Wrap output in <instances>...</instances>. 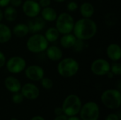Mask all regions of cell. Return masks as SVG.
I'll use <instances>...</instances> for the list:
<instances>
[{
	"instance_id": "obj_41",
	"label": "cell",
	"mask_w": 121,
	"mask_h": 120,
	"mask_svg": "<svg viewBox=\"0 0 121 120\" xmlns=\"http://www.w3.org/2000/svg\"><path fill=\"white\" fill-rule=\"evenodd\" d=\"M10 120H17L16 118H14V117H13V118H11V119Z\"/></svg>"
},
{
	"instance_id": "obj_7",
	"label": "cell",
	"mask_w": 121,
	"mask_h": 120,
	"mask_svg": "<svg viewBox=\"0 0 121 120\" xmlns=\"http://www.w3.org/2000/svg\"><path fill=\"white\" fill-rule=\"evenodd\" d=\"M82 120H98L100 115L99 107L95 102H88L82 106L79 111Z\"/></svg>"
},
{
	"instance_id": "obj_25",
	"label": "cell",
	"mask_w": 121,
	"mask_h": 120,
	"mask_svg": "<svg viewBox=\"0 0 121 120\" xmlns=\"http://www.w3.org/2000/svg\"><path fill=\"white\" fill-rule=\"evenodd\" d=\"M110 71L114 74V76H121V64L118 62H114L111 65Z\"/></svg>"
},
{
	"instance_id": "obj_1",
	"label": "cell",
	"mask_w": 121,
	"mask_h": 120,
	"mask_svg": "<svg viewBox=\"0 0 121 120\" xmlns=\"http://www.w3.org/2000/svg\"><path fill=\"white\" fill-rule=\"evenodd\" d=\"M98 30L96 23L91 18H82L74 23L73 34L77 39L88 40L94 37Z\"/></svg>"
},
{
	"instance_id": "obj_3",
	"label": "cell",
	"mask_w": 121,
	"mask_h": 120,
	"mask_svg": "<svg viewBox=\"0 0 121 120\" xmlns=\"http://www.w3.org/2000/svg\"><path fill=\"white\" fill-rule=\"evenodd\" d=\"M48 46V41L46 40L43 35L40 33L33 34L28 37L26 42L27 50L30 52L35 54L45 52Z\"/></svg>"
},
{
	"instance_id": "obj_39",
	"label": "cell",
	"mask_w": 121,
	"mask_h": 120,
	"mask_svg": "<svg viewBox=\"0 0 121 120\" xmlns=\"http://www.w3.org/2000/svg\"><path fill=\"white\" fill-rule=\"evenodd\" d=\"M3 19H4V13H3L2 10L0 8V23L2 21Z\"/></svg>"
},
{
	"instance_id": "obj_29",
	"label": "cell",
	"mask_w": 121,
	"mask_h": 120,
	"mask_svg": "<svg viewBox=\"0 0 121 120\" xmlns=\"http://www.w3.org/2000/svg\"><path fill=\"white\" fill-rule=\"evenodd\" d=\"M38 4L41 8L50 6L51 4V0H38Z\"/></svg>"
},
{
	"instance_id": "obj_27",
	"label": "cell",
	"mask_w": 121,
	"mask_h": 120,
	"mask_svg": "<svg viewBox=\"0 0 121 120\" xmlns=\"http://www.w3.org/2000/svg\"><path fill=\"white\" fill-rule=\"evenodd\" d=\"M84 47V40H79V39H77L74 46L72 47V48L77 52H82L83 50Z\"/></svg>"
},
{
	"instance_id": "obj_6",
	"label": "cell",
	"mask_w": 121,
	"mask_h": 120,
	"mask_svg": "<svg viewBox=\"0 0 121 120\" xmlns=\"http://www.w3.org/2000/svg\"><path fill=\"white\" fill-rule=\"evenodd\" d=\"M101 100L106 108L111 110H116L121 106V91L117 89H108L102 93Z\"/></svg>"
},
{
	"instance_id": "obj_34",
	"label": "cell",
	"mask_w": 121,
	"mask_h": 120,
	"mask_svg": "<svg viewBox=\"0 0 121 120\" xmlns=\"http://www.w3.org/2000/svg\"><path fill=\"white\" fill-rule=\"evenodd\" d=\"M67 118H68V117L67 115H65V114H62L60 115L57 116L54 119V120H67Z\"/></svg>"
},
{
	"instance_id": "obj_19",
	"label": "cell",
	"mask_w": 121,
	"mask_h": 120,
	"mask_svg": "<svg viewBox=\"0 0 121 120\" xmlns=\"http://www.w3.org/2000/svg\"><path fill=\"white\" fill-rule=\"evenodd\" d=\"M94 11V6L90 2H84L79 6V12L83 18H91Z\"/></svg>"
},
{
	"instance_id": "obj_16",
	"label": "cell",
	"mask_w": 121,
	"mask_h": 120,
	"mask_svg": "<svg viewBox=\"0 0 121 120\" xmlns=\"http://www.w3.org/2000/svg\"><path fill=\"white\" fill-rule=\"evenodd\" d=\"M45 52L48 58L52 62H59L63 58L62 50L56 45L48 46Z\"/></svg>"
},
{
	"instance_id": "obj_26",
	"label": "cell",
	"mask_w": 121,
	"mask_h": 120,
	"mask_svg": "<svg viewBox=\"0 0 121 120\" xmlns=\"http://www.w3.org/2000/svg\"><path fill=\"white\" fill-rule=\"evenodd\" d=\"M11 100L12 102L15 104H20L21 103L23 100H24V97L22 95V93L19 91V92H16L13 93L12 97H11Z\"/></svg>"
},
{
	"instance_id": "obj_30",
	"label": "cell",
	"mask_w": 121,
	"mask_h": 120,
	"mask_svg": "<svg viewBox=\"0 0 121 120\" xmlns=\"http://www.w3.org/2000/svg\"><path fill=\"white\" fill-rule=\"evenodd\" d=\"M22 0H10L9 4L10 6L14 7V8H17L19 7L22 5Z\"/></svg>"
},
{
	"instance_id": "obj_17",
	"label": "cell",
	"mask_w": 121,
	"mask_h": 120,
	"mask_svg": "<svg viewBox=\"0 0 121 120\" xmlns=\"http://www.w3.org/2000/svg\"><path fill=\"white\" fill-rule=\"evenodd\" d=\"M40 13L41 15V18L45 22L55 21V20L57 17V15H58L57 11L50 6H48V7L41 8Z\"/></svg>"
},
{
	"instance_id": "obj_5",
	"label": "cell",
	"mask_w": 121,
	"mask_h": 120,
	"mask_svg": "<svg viewBox=\"0 0 121 120\" xmlns=\"http://www.w3.org/2000/svg\"><path fill=\"white\" fill-rule=\"evenodd\" d=\"M75 21L73 16L67 12H63L57 15L55 20V28L60 34L65 35L71 33L73 30Z\"/></svg>"
},
{
	"instance_id": "obj_32",
	"label": "cell",
	"mask_w": 121,
	"mask_h": 120,
	"mask_svg": "<svg viewBox=\"0 0 121 120\" xmlns=\"http://www.w3.org/2000/svg\"><path fill=\"white\" fill-rule=\"evenodd\" d=\"M105 120H120V118L116 114L111 113V114H109L108 115H107Z\"/></svg>"
},
{
	"instance_id": "obj_2",
	"label": "cell",
	"mask_w": 121,
	"mask_h": 120,
	"mask_svg": "<svg viewBox=\"0 0 121 120\" xmlns=\"http://www.w3.org/2000/svg\"><path fill=\"white\" fill-rule=\"evenodd\" d=\"M79 69L78 62L72 57L62 58L60 60L57 70L58 74L64 78H71L75 76Z\"/></svg>"
},
{
	"instance_id": "obj_14",
	"label": "cell",
	"mask_w": 121,
	"mask_h": 120,
	"mask_svg": "<svg viewBox=\"0 0 121 120\" xmlns=\"http://www.w3.org/2000/svg\"><path fill=\"white\" fill-rule=\"evenodd\" d=\"M106 55L113 62H118L121 58V46L117 43H111L106 48Z\"/></svg>"
},
{
	"instance_id": "obj_13",
	"label": "cell",
	"mask_w": 121,
	"mask_h": 120,
	"mask_svg": "<svg viewBox=\"0 0 121 120\" xmlns=\"http://www.w3.org/2000/svg\"><path fill=\"white\" fill-rule=\"evenodd\" d=\"M46 22L41 17L32 18L28 23V27L29 29V33L34 34L40 32L45 27Z\"/></svg>"
},
{
	"instance_id": "obj_31",
	"label": "cell",
	"mask_w": 121,
	"mask_h": 120,
	"mask_svg": "<svg viewBox=\"0 0 121 120\" xmlns=\"http://www.w3.org/2000/svg\"><path fill=\"white\" fill-rule=\"evenodd\" d=\"M6 62V56L1 51H0V69L5 66Z\"/></svg>"
},
{
	"instance_id": "obj_42",
	"label": "cell",
	"mask_w": 121,
	"mask_h": 120,
	"mask_svg": "<svg viewBox=\"0 0 121 120\" xmlns=\"http://www.w3.org/2000/svg\"><path fill=\"white\" fill-rule=\"evenodd\" d=\"M33 1H38V0H33Z\"/></svg>"
},
{
	"instance_id": "obj_23",
	"label": "cell",
	"mask_w": 121,
	"mask_h": 120,
	"mask_svg": "<svg viewBox=\"0 0 121 120\" xmlns=\"http://www.w3.org/2000/svg\"><path fill=\"white\" fill-rule=\"evenodd\" d=\"M60 35V33L55 27H50L46 30L44 36L48 42H55L59 39Z\"/></svg>"
},
{
	"instance_id": "obj_11",
	"label": "cell",
	"mask_w": 121,
	"mask_h": 120,
	"mask_svg": "<svg viewBox=\"0 0 121 120\" xmlns=\"http://www.w3.org/2000/svg\"><path fill=\"white\" fill-rule=\"evenodd\" d=\"M24 71L26 78L32 81H40L45 75L43 68L36 64H33L26 67Z\"/></svg>"
},
{
	"instance_id": "obj_15",
	"label": "cell",
	"mask_w": 121,
	"mask_h": 120,
	"mask_svg": "<svg viewBox=\"0 0 121 120\" xmlns=\"http://www.w3.org/2000/svg\"><path fill=\"white\" fill-rule=\"evenodd\" d=\"M4 86L11 93H14L16 92H19L21 88V84L19 80L13 76H7L4 80Z\"/></svg>"
},
{
	"instance_id": "obj_4",
	"label": "cell",
	"mask_w": 121,
	"mask_h": 120,
	"mask_svg": "<svg viewBox=\"0 0 121 120\" xmlns=\"http://www.w3.org/2000/svg\"><path fill=\"white\" fill-rule=\"evenodd\" d=\"M82 105L79 96L74 94L69 95L64 100L62 108L63 114L67 117L76 116L81 110Z\"/></svg>"
},
{
	"instance_id": "obj_22",
	"label": "cell",
	"mask_w": 121,
	"mask_h": 120,
	"mask_svg": "<svg viewBox=\"0 0 121 120\" xmlns=\"http://www.w3.org/2000/svg\"><path fill=\"white\" fill-rule=\"evenodd\" d=\"M4 13V18L6 21L9 22H13L16 20L18 16V13L16 9V8L8 5L5 7Z\"/></svg>"
},
{
	"instance_id": "obj_18",
	"label": "cell",
	"mask_w": 121,
	"mask_h": 120,
	"mask_svg": "<svg viewBox=\"0 0 121 120\" xmlns=\"http://www.w3.org/2000/svg\"><path fill=\"white\" fill-rule=\"evenodd\" d=\"M12 30L6 24L0 23V44L8 42L12 37Z\"/></svg>"
},
{
	"instance_id": "obj_33",
	"label": "cell",
	"mask_w": 121,
	"mask_h": 120,
	"mask_svg": "<svg viewBox=\"0 0 121 120\" xmlns=\"http://www.w3.org/2000/svg\"><path fill=\"white\" fill-rule=\"evenodd\" d=\"M10 0H0V8H4L9 5Z\"/></svg>"
},
{
	"instance_id": "obj_28",
	"label": "cell",
	"mask_w": 121,
	"mask_h": 120,
	"mask_svg": "<svg viewBox=\"0 0 121 120\" xmlns=\"http://www.w3.org/2000/svg\"><path fill=\"white\" fill-rule=\"evenodd\" d=\"M79 8V6L77 2L75 1H69L67 5V9L69 12H74L76 10H77Z\"/></svg>"
},
{
	"instance_id": "obj_36",
	"label": "cell",
	"mask_w": 121,
	"mask_h": 120,
	"mask_svg": "<svg viewBox=\"0 0 121 120\" xmlns=\"http://www.w3.org/2000/svg\"><path fill=\"white\" fill-rule=\"evenodd\" d=\"M30 120H45L43 117L41 116H39V115H37V116H35L33 117V118H31Z\"/></svg>"
},
{
	"instance_id": "obj_12",
	"label": "cell",
	"mask_w": 121,
	"mask_h": 120,
	"mask_svg": "<svg viewBox=\"0 0 121 120\" xmlns=\"http://www.w3.org/2000/svg\"><path fill=\"white\" fill-rule=\"evenodd\" d=\"M21 93L23 95L24 98L28 100H35L38 98L40 95L39 88L33 83H27L21 86Z\"/></svg>"
},
{
	"instance_id": "obj_37",
	"label": "cell",
	"mask_w": 121,
	"mask_h": 120,
	"mask_svg": "<svg viewBox=\"0 0 121 120\" xmlns=\"http://www.w3.org/2000/svg\"><path fill=\"white\" fill-rule=\"evenodd\" d=\"M67 120H82L80 117H75V116H71V117H68Z\"/></svg>"
},
{
	"instance_id": "obj_40",
	"label": "cell",
	"mask_w": 121,
	"mask_h": 120,
	"mask_svg": "<svg viewBox=\"0 0 121 120\" xmlns=\"http://www.w3.org/2000/svg\"><path fill=\"white\" fill-rule=\"evenodd\" d=\"M53 1L57 3H62V2H65L66 0H53Z\"/></svg>"
},
{
	"instance_id": "obj_35",
	"label": "cell",
	"mask_w": 121,
	"mask_h": 120,
	"mask_svg": "<svg viewBox=\"0 0 121 120\" xmlns=\"http://www.w3.org/2000/svg\"><path fill=\"white\" fill-rule=\"evenodd\" d=\"M55 114L56 115V116L60 115L62 114H63V111H62V108H56L55 110Z\"/></svg>"
},
{
	"instance_id": "obj_21",
	"label": "cell",
	"mask_w": 121,
	"mask_h": 120,
	"mask_svg": "<svg viewBox=\"0 0 121 120\" xmlns=\"http://www.w3.org/2000/svg\"><path fill=\"white\" fill-rule=\"evenodd\" d=\"M29 33V29L27 24L20 23L15 25L12 29V34L17 37H23Z\"/></svg>"
},
{
	"instance_id": "obj_10",
	"label": "cell",
	"mask_w": 121,
	"mask_h": 120,
	"mask_svg": "<svg viewBox=\"0 0 121 120\" xmlns=\"http://www.w3.org/2000/svg\"><path fill=\"white\" fill-rule=\"evenodd\" d=\"M22 11L27 17L32 18L38 16L40 14L41 7L36 1L26 0L22 4Z\"/></svg>"
},
{
	"instance_id": "obj_20",
	"label": "cell",
	"mask_w": 121,
	"mask_h": 120,
	"mask_svg": "<svg viewBox=\"0 0 121 120\" xmlns=\"http://www.w3.org/2000/svg\"><path fill=\"white\" fill-rule=\"evenodd\" d=\"M77 38L74 34L68 33V34H65L61 37L60 43L63 48L69 49V48H72Z\"/></svg>"
},
{
	"instance_id": "obj_9",
	"label": "cell",
	"mask_w": 121,
	"mask_h": 120,
	"mask_svg": "<svg viewBox=\"0 0 121 120\" xmlns=\"http://www.w3.org/2000/svg\"><path fill=\"white\" fill-rule=\"evenodd\" d=\"M90 69L91 72L96 76H105L110 71L111 64L104 59H96L91 64Z\"/></svg>"
},
{
	"instance_id": "obj_38",
	"label": "cell",
	"mask_w": 121,
	"mask_h": 120,
	"mask_svg": "<svg viewBox=\"0 0 121 120\" xmlns=\"http://www.w3.org/2000/svg\"><path fill=\"white\" fill-rule=\"evenodd\" d=\"M106 76H107L108 78H110V79H112V78L114 76V74H113V73H112V72L110 71L109 72H108V74H106Z\"/></svg>"
},
{
	"instance_id": "obj_8",
	"label": "cell",
	"mask_w": 121,
	"mask_h": 120,
	"mask_svg": "<svg viewBox=\"0 0 121 120\" xmlns=\"http://www.w3.org/2000/svg\"><path fill=\"white\" fill-rule=\"evenodd\" d=\"M6 70L11 74H19L23 71L26 67V61L20 56L10 57L6 62Z\"/></svg>"
},
{
	"instance_id": "obj_24",
	"label": "cell",
	"mask_w": 121,
	"mask_h": 120,
	"mask_svg": "<svg viewBox=\"0 0 121 120\" xmlns=\"http://www.w3.org/2000/svg\"><path fill=\"white\" fill-rule=\"evenodd\" d=\"M40 84L42 87L46 90H50L53 87V81L51 79L48 77H43L40 81Z\"/></svg>"
}]
</instances>
